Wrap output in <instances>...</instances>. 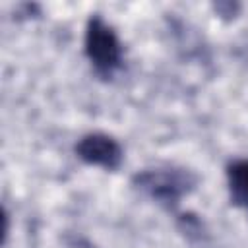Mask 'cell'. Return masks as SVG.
Instances as JSON below:
<instances>
[{
  "mask_svg": "<svg viewBox=\"0 0 248 248\" xmlns=\"http://www.w3.org/2000/svg\"><path fill=\"white\" fill-rule=\"evenodd\" d=\"M85 52L95 70L103 76H110L120 64V43L101 17H93L87 25Z\"/></svg>",
  "mask_w": 248,
  "mask_h": 248,
  "instance_id": "6da1fadb",
  "label": "cell"
},
{
  "mask_svg": "<svg viewBox=\"0 0 248 248\" xmlns=\"http://www.w3.org/2000/svg\"><path fill=\"white\" fill-rule=\"evenodd\" d=\"M141 190L161 202H176L188 188V176L178 170H149L138 176Z\"/></svg>",
  "mask_w": 248,
  "mask_h": 248,
  "instance_id": "7a4b0ae2",
  "label": "cell"
},
{
  "mask_svg": "<svg viewBox=\"0 0 248 248\" xmlns=\"http://www.w3.org/2000/svg\"><path fill=\"white\" fill-rule=\"evenodd\" d=\"M79 159H83L89 165H99L105 169H116L122 161V149L120 145L105 136V134H89L85 136L78 147H76Z\"/></svg>",
  "mask_w": 248,
  "mask_h": 248,
  "instance_id": "3957f363",
  "label": "cell"
},
{
  "mask_svg": "<svg viewBox=\"0 0 248 248\" xmlns=\"http://www.w3.org/2000/svg\"><path fill=\"white\" fill-rule=\"evenodd\" d=\"M231 198L236 205L248 209V161H234L227 170Z\"/></svg>",
  "mask_w": 248,
  "mask_h": 248,
  "instance_id": "277c9868",
  "label": "cell"
}]
</instances>
